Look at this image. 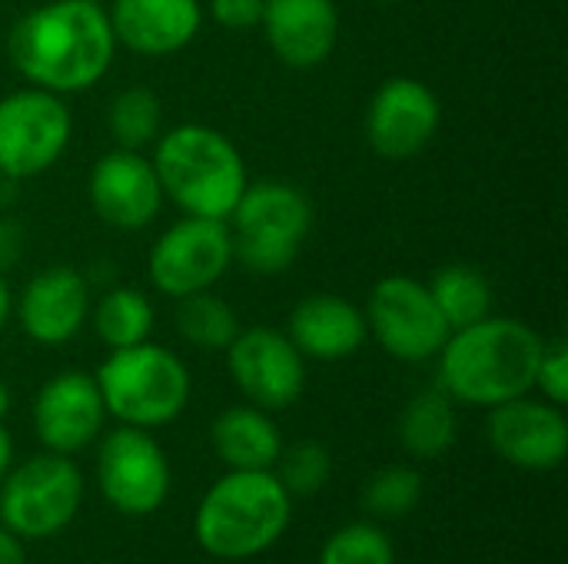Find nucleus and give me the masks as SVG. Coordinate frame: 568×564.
<instances>
[{
  "label": "nucleus",
  "mask_w": 568,
  "mask_h": 564,
  "mask_svg": "<svg viewBox=\"0 0 568 564\" xmlns=\"http://www.w3.org/2000/svg\"><path fill=\"white\" fill-rule=\"evenodd\" d=\"M106 130L120 150L143 153L163 133V103L146 86H126L110 100Z\"/></svg>",
  "instance_id": "26"
},
{
  "label": "nucleus",
  "mask_w": 568,
  "mask_h": 564,
  "mask_svg": "<svg viewBox=\"0 0 568 564\" xmlns=\"http://www.w3.org/2000/svg\"><path fill=\"white\" fill-rule=\"evenodd\" d=\"M233 266V236L223 219L183 216L150 249L146 269L156 293L183 299L213 289Z\"/></svg>",
  "instance_id": "11"
},
{
  "label": "nucleus",
  "mask_w": 568,
  "mask_h": 564,
  "mask_svg": "<svg viewBox=\"0 0 568 564\" xmlns=\"http://www.w3.org/2000/svg\"><path fill=\"white\" fill-rule=\"evenodd\" d=\"M293 522V495L273 469H230L196 505V545L220 562H250L276 548Z\"/></svg>",
  "instance_id": "3"
},
{
  "label": "nucleus",
  "mask_w": 568,
  "mask_h": 564,
  "mask_svg": "<svg viewBox=\"0 0 568 564\" xmlns=\"http://www.w3.org/2000/svg\"><path fill=\"white\" fill-rule=\"evenodd\" d=\"M233 263L253 276H280L296 259L313 229L310 196L283 180L246 183L230 219Z\"/></svg>",
  "instance_id": "6"
},
{
  "label": "nucleus",
  "mask_w": 568,
  "mask_h": 564,
  "mask_svg": "<svg viewBox=\"0 0 568 564\" xmlns=\"http://www.w3.org/2000/svg\"><path fill=\"white\" fill-rule=\"evenodd\" d=\"M443 120L439 96L416 76H389L366 106V140L383 160H409L423 153Z\"/></svg>",
  "instance_id": "13"
},
{
  "label": "nucleus",
  "mask_w": 568,
  "mask_h": 564,
  "mask_svg": "<svg viewBox=\"0 0 568 564\" xmlns=\"http://www.w3.org/2000/svg\"><path fill=\"white\" fill-rule=\"evenodd\" d=\"M260 30L280 63L313 70L336 50L339 10L336 0H263Z\"/></svg>",
  "instance_id": "18"
},
{
  "label": "nucleus",
  "mask_w": 568,
  "mask_h": 564,
  "mask_svg": "<svg viewBox=\"0 0 568 564\" xmlns=\"http://www.w3.org/2000/svg\"><path fill=\"white\" fill-rule=\"evenodd\" d=\"M110 30L116 47L140 57H170L190 47L203 27L200 0H113Z\"/></svg>",
  "instance_id": "19"
},
{
  "label": "nucleus",
  "mask_w": 568,
  "mask_h": 564,
  "mask_svg": "<svg viewBox=\"0 0 568 564\" xmlns=\"http://www.w3.org/2000/svg\"><path fill=\"white\" fill-rule=\"evenodd\" d=\"M23 253V229L17 219H0V273H7Z\"/></svg>",
  "instance_id": "32"
},
{
  "label": "nucleus",
  "mask_w": 568,
  "mask_h": 564,
  "mask_svg": "<svg viewBox=\"0 0 568 564\" xmlns=\"http://www.w3.org/2000/svg\"><path fill=\"white\" fill-rule=\"evenodd\" d=\"M459 439L456 402L436 386L413 396L399 416V445L413 459H443Z\"/></svg>",
  "instance_id": "22"
},
{
  "label": "nucleus",
  "mask_w": 568,
  "mask_h": 564,
  "mask_svg": "<svg viewBox=\"0 0 568 564\" xmlns=\"http://www.w3.org/2000/svg\"><path fill=\"white\" fill-rule=\"evenodd\" d=\"M276 469H280L276 479L293 499H313L333 479V455L323 442L306 439V442H296L293 449H283Z\"/></svg>",
  "instance_id": "29"
},
{
  "label": "nucleus",
  "mask_w": 568,
  "mask_h": 564,
  "mask_svg": "<svg viewBox=\"0 0 568 564\" xmlns=\"http://www.w3.org/2000/svg\"><path fill=\"white\" fill-rule=\"evenodd\" d=\"M10 312H13V293H10V283H7V276L0 273V329L10 322Z\"/></svg>",
  "instance_id": "35"
},
{
  "label": "nucleus",
  "mask_w": 568,
  "mask_h": 564,
  "mask_svg": "<svg viewBox=\"0 0 568 564\" xmlns=\"http://www.w3.org/2000/svg\"><path fill=\"white\" fill-rule=\"evenodd\" d=\"M210 442L216 459L226 469H276L283 452V435L270 412L256 406H233L216 416L210 429Z\"/></svg>",
  "instance_id": "21"
},
{
  "label": "nucleus",
  "mask_w": 568,
  "mask_h": 564,
  "mask_svg": "<svg viewBox=\"0 0 568 564\" xmlns=\"http://www.w3.org/2000/svg\"><path fill=\"white\" fill-rule=\"evenodd\" d=\"M13 309L27 339L63 346L90 319V279L73 266H50L23 286Z\"/></svg>",
  "instance_id": "17"
},
{
  "label": "nucleus",
  "mask_w": 568,
  "mask_h": 564,
  "mask_svg": "<svg viewBox=\"0 0 568 564\" xmlns=\"http://www.w3.org/2000/svg\"><path fill=\"white\" fill-rule=\"evenodd\" d=\"M369 336L399 362H429L449 339V326L436 309L426 283L409 276H386L373 286L363 309Z\"/></svg>",
  "instance_id": "10"
},
{
  "label": "nucleus",
  "mask_w": 568,
  "mask_h": 564,
  "mask_svg": "<svg viewBox=\"0 0 568 564\" xmlns=\"http://www.w3.org/2000/svg\"><path fill=\"white\" fill-rule=\"evenodd\" d=\"M536 389L542 392L546 402L566 406L568 402V342L552 339L542 346V359L536 369Z\"/></svg>",
  "instance_id": "30"
},
{
  "label": "nucleus",
  "mask_w": 568,
  "mask_h": 564,
  "mask_svg": "<svg viewBox=\"0 0 568 564\" xmlns=\"http://www.w3.org/2000/svg\"><path fill=\"white\" fill-rule=\"evenodd\" d=\"M226 366L243 399L263 412H283L306 389V359L286 332L270 326L240 329L226 346Z\"/></svg>",
  "instance_id": "12"
},
{
  "label": "nucleus",
  "mask_w": 568,
  "mask_h": 564,
  "mask_svg": "<svg viewBox=\"0 0 568 564\" xmlns=\"http://www.w3.org/2000/svg\"><path fill=\"white\" fill-rule=\"evenodd\" d=\"M10 406H13V396H10V386L0 382V422L10 416Z\"/></svg>",
  "instance_id": "36"
},
{
  "label": "nucleus",
  "mask_w": 568,
  "mask_h": 564,
  "mask_svg": "<svg viewBox=\"0 0 568 564\" xmlns=\"http://www.w3.org/2000/svg\"><path fill=\"white\" fill-rule=\"evenodd\" d=\"M176 332L193 349L226 352V346L240 332V319L230 302H223L213 289H203L176 299Z\"/></svg>",
  "instance_id": "25"
},
{
  "label": "nucleus",
  "mask_w": 568,
  "mask_h": 564,
  "mask_svg": "<svg viewBox=\"0 0 568 564\" xmlns=\"http://www.w3.org/2000/svg\"><path fill=\"white\" fill-rule=\"evenodd\" d=\"M546 339L509 316H486L449 332L439 349V389L459 406L496 409L536 389Z\"/></svg>",
  "instance_id": "2"
},
{
  "label": "nucleus",
  "mask_w": 568,
  "mask_h": 564,
  "mask_svg": "<svg viewBox=\"0 0 568 564\" xmlns=\"http://www.w3.org/2000/svg\"><path fill=\"white\" fill-rule=\"evenodd\" d=\"M73 116L63 96L27 86L0 100V176L30 180L67 153Z\"/></svg>",
  "instance_id": "8"
},
{
  "label": "nucleus",
  "mask_w": 568,
  "mask_h": 564,
  "mask_svg": "<svg viewBox=\"0 0 568 564\" xmlns=\"http://www.w3.org/2000/svg\"><path fill=\"white\" fill-rule=\"evenodd\" d=\"M316 564H396V545L379 525L349 522L323 542Z\"/></svg>",
  "instance_id": "27"
},
{
  "label": "nucleus",
  "mask_w": 568,
  "mask_h": 564,
  "mask_svg": "<svg viewBox=\"0 0 568 564\" xmlns=\"http://www.w3.org/2000/svg\"><path fill=\"white\" fill-rule=\"evenodd\" d=\"M290 342L300 349L303 359H320V362H339L356 356L366 339V316L356 302L336 293H313L300 299L290 312L286 322Z\"/></svg>",
  "instance_id": "20"
},
{
  "label": "nucleus",
  "mask_w": 568,
  "mask_h": 564,
  "mask_svg": "<svg viewBox=\"0 0 568 564\" xmlns=\"http://www.w3.org/2000/svg\"><path fill=\"white\" fill-rule=\"evenodd\" d=\"M0 564H27L23 539H17V535L7 532L3 525H0Z\"/></svg>",
  "instance_id": "33"
},
{
  "label": "nucleus",
  "mask_w": 568,
  "mask_h": 564,
  "mask_svg": "<svg viewBox=\"0 0 568 564\" xmlns=\"http://www.w3.org/2000/svg\"><path fill=\"white\" fill-rule=\"evenodd\" d=\"M210 17L226 30H253L263 20V0H210Z\"/></svg>",
  "instance_id": "31"
},
{
  "label": "nucleus",
  "mask_w": 568,
  "mask_h": 564,
  "mask_svg": "<svg viewBox=\"0 0 568 564\" xmlns=\"http://www.w3.org/2000/svg\"><path fill=\"white\" fill-rule=\"evenodd\" d=\"M93 332L106 349H130L150 339L153 332V306L133 286H110L90 306Z\"/></svg>",
  "instance_id": "24"
},
{
  "label": "nucleus",
  "mask_w": 568,
  "mask_h": 564,
  "mask_svg": "<svg viewBox=\"0 0 568 564\" xmlns=\"http://www.w3.org/2000/svg\"><path fill=\"white\" fill-rule=\"evenodd\" d=\"M87 196L93 213L123 233L150 226L163 209V186L156 180L153 160L136 150L113 146L103 153L87 180Z\"/></svg>",
  "instance_id": "16"
},
{
  "label": "nucleus",
  "mask_w": 568,
  "mask_h": 564,
  "mask_svg": "<svg viewBox=\"0 0 568 564\" xmlns=\"http://www.w3.org/2000/svg\"><path fill=\"white\" fill-rule=\"evenodd\" d=\"M83 475L70 455L40 452L0 479V525L23 542L60 535L80 512Z\"/></svg>",
  "instance_id": "7"
},
{
  "label": "nucleus",
  "mask_w": 568,
  "mask_h": 564,
  "mask_svg": "<svg viewBox=\"0 0 568 564\" xmlns=\"http://www.w3.org/2000/svg\"><path fill=\"white\" fill-rule=\"evenodd\" d=\"M106 422V406L97 379L80 369L57 372L47 379L33 399V432L43 452L77 455L100 439Z\"/></svg>",
  "instance_id": "15"
},
{
  "label": "nucleus",
  "mask_w": 568,
  "mask_h": 564,
  "mask_svg": "<svg viewBox=\"0 0 568 564\" xmlns=\"http://www.w3.org/2000/svg\"><path fill=\"white\" fill-rule=\"evenodd\" d=\"M97 485L110 509L130 519H143L163 509L173 472L163 445L133 425H120L103 435L97 449Z\"/></svg>",
  "instance_id": "9"
},
{
  "label": "nucleus",
  "mask_w": 568,
  "mask_h": 564,
  "mask_svg": "<svg viewBox=\"0 0 568 564\" xmlns=\"http://www.w3.org/2000/svg\"><path fill=\"white\" fill-rule=\"evenodd\" d=\"M486 435L493 452L523 472H552L568 455V419L562 406L532 396L489 409Z\"/></svg>",
  "instance_id": "14"
},
{
  "label": "nucleus",
  "mask_w": 568,
  "mask_h": 564,
  "mask_svg": "<svg viewBox=\"0 0 568 564\" xmlns=\"http://www.w3.org/2000/svg\"><path fill=\"white\" fill-rule=\"evenodd\" d=\"M419 502H423V479L409 465H386L363 489V505L373 519H403L416 512Z\"/></svg>",
  "instance_id": "28"
},
{
  "label": "nucleus",
  "mask_w": 568,
  "mask_h": 564,
  "mask_svg": "<svg viewBox=\"0 0 568 564\" xmlns=\"http://www.w3.org/2000/svg\"><path fill=\"white\" fill-rule=\"evenodd\" d=\"M379 3H396V0H379Z\"/></svg>",
  "instance_id": "37"
},
{
  "label": "nucleus",
  "mask_w": 568,
  "mask_h": 564,
  "mask_svg": "<svg viewBox=\"0 0 568 564\" xmlns=\"http://www.w3.org/2000/svg\"><path fill=\"white\" fill-rule=\"evenodd\" d=\"M90 3H103V0H90Z\"/></svg>",
  "instance_id": "38"
},
{
  "label": "nucleus",
  "mask_w": 568,
  "mask_h": 564,
  "mask_svg": "<svg viewBox=\"0 0 568 564\" xmlns=\"http://www.w3.org/2000/svg\"><path fill=\"white\" fill-rule=\"evenodd\" d=\"M426 289L453 332L493 316V283L476 266L449 263L426 283Z\"/></svg>",
  "instance_id": "23"
},
{
  "label": "nucleus",
  "mask_w": 568,
  "mask_h": 564,
  "mask_svg": "<svg viewBox=\"0 0 568 564\" xmlns=\"http://www.w3.org/2000/svg\"><path fill=\"white\" fill-rule=\"evenodd\" d=\"M93 379L106 416H113L120 425L146 432L176 422L193 392L183 359L150 339L130 349H110Z\"/></svg>",
  "instance_id": "5"
},
{
  "label": "nucleus",
  "mask_w": 568,
  "mask_h": 564,
  "mask_svg": "<svg viewBox=\"0 0 568 564\" xmlns=\"http://www.w3.org/2000/svg\"><path fill=\"white\" fill-rule=\"evenodd\" d=\"M10 465H13V442H10V432H7V425L0 422V479L10 472Z\"/></svg>",
  "instance_id": "34"
},
{
  "label": "nucleus",
  "mask_w": 568,
  "mask_h": 564,
  "mask_svg": "<svg viewBox=\"0 0 568 564\" xmlns=\"http://www.w3.org/2000/svg\"><path fill=\"white\" fill-rule=\"evenodd\" d=\"M153 170L163 199H173L186 216L230 219L246 189V163L233 140L203 123H180L156 136Z\"/></svg>",
  "instance_id": "4"
},
{
  "label": "nucleus",
  "mask_w": 568,
  "mask_h": 564,
  "mask_svg": "<svg viewBox=\"0 0 568 564\" xmlns=\"http://www.w3.org/2000/svg\"><path fill=\"white\" fill-rule=\"evenodd\" d=\"M7 53L30 86L67 96L83 93L106 76L116 40L103 3L50 0L13 23Z\"/></svg>",
  "instance_id": "1"
}]
</instances>
